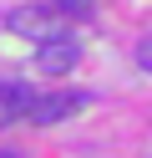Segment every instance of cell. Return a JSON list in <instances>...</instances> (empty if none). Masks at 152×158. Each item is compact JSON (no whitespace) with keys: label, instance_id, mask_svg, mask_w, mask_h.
<instances>
[{"label":"cell","instance_id":"1","mask_svg":"<svg viewBox=\"0 0 152 158\" xmlns=\"http://www.w3.org/2000/svg\"><path fill=\"white\" fill-rule=\"evenodd\" d=\"M10 31L15 36H30V41H66V15L61 10H46V5H25V10H10Z\"/></svg>","mask_w":152,"mask_h":158},{"label":"cell","instance_id":"2","mask_svg":"<svg viewBox=\"0 0 152 158\" xmlns=\"http://www.w3.org/2000/svg\"><path fill=\"white\" fill-rule=\"evenodd\" d=\"M81 107H86V92H51V97H36L30 123H36V127H51V123H66V117L81 112Z\"/></svg>","mask_w":152,"mask_h":158},{"label":"cell","instance_id":"3","mask_svg":"<svg viewBox=\"0 0 152 158\" xmlns=\"http://www.w3.org/2000/svg\"><path fill=\"white\" fill-rule=\"evenodd\" d=\"M30 107H36L30 87H20V82H0V127H10V123H20V117H30Z\"/></svg>","mask_w":152,"mask_h":158},{"label":"cell","instance_id":"4","mask_svg":"<svg viewBox=\"0 0 152 158\" xmlns=\"http://www.w3.org/2000/svg\"><path fill=\"white\" fill-rule=\"evenodd\" d=\"M36 66L41 72H71V66H76V41H46L41 46V56H36Z\"/></svg>","mask_w":152,"mask_h":158},{"label":"cell","instance_id":"5","mask_svg":"<svg viewBox=\"0 0 152 158\" xmlns=\"http://www.w3.org/2000/svg\"><path fill=\"white\" fill-rule=\"evenodd\" d=\"M137 66H142V72L152 77V31H147V36L137 41Z\"/></svg>","mask_w":152,"mask_h":158},{"label":"cell","instance_id":"6","mask_svg":"<svg viewBox=\"0 0 152 158\" xmlns=\"http://www.w3.org/2000/svg\"><path fill=\"white\" fill-rule=\"evenodd\" d=\"M51 5H56V10H71V15H86L91 10V0H51Z\"/></svg>","mask_w":152,"mask_h":158},{"label":"cell","instance_id":"7","mask_svg":"<svg viewBox=\"0 0 152 158\" xmlns=\"http://www.w3.org/2000/svg\"><path fill=\"white\" fill-rule=\"evenodd\" d=\"M0 158H25V153H15V148H0Z\"/></svg>","mask_w":152,"mask_h":158}]
</instances>
